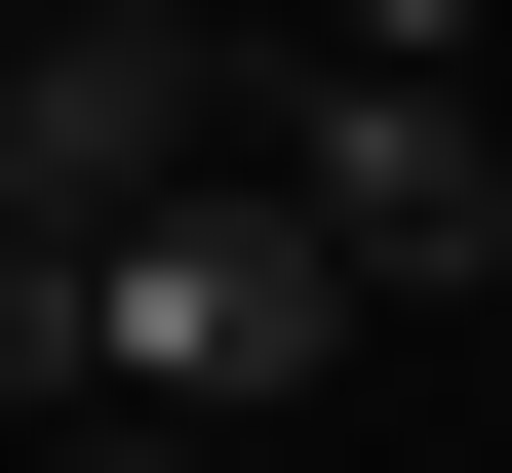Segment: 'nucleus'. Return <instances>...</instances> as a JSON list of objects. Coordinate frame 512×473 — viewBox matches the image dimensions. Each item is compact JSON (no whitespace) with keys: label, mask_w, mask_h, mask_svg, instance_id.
<instances>
[{"label":"nucleus","mask_w":512,"mask_h":473,"mask_svg":"<svg viewBox=\"0 0 512 473\" xmlns=\"http://www.w3.org/2000/svg\"><path fill=\"white\" fill-rule=\"evenodd\" d=\"M237 158V40L197 0H0V237H158Z\"/></svg>","instance_id":"obj_1"},{"label":"nucleus","mask_w":512,"mask_h":473,"mask_svg":"<svg viewBox=\"0 0 512 473\" xmlns=\"http://www.w3.org/2000/svg\"><path fill=\"white\" fill-rule=\"evenodd\" d=\"M355 316H394V276H355L316 198H276V158H197V198L119 237V395H197V434H237V395H316Z\"/></svg>","instance_id":"obj_2"},{"label":"nucleus","mask_w":512,"mask_h":473,"mask_svg":"<svg viewBox=\"0 0 512 473\" xmlns=\"http://www.w3.org/2000/svg\"><path fill=\"white\" fill-rule=\"evenodd\" d=\"M276 119H316V158H276V198H316V237L394 276V316H473V276H512V119H473V79H355V40H316V79H276Z\"/></svg>","instance_id":"obj_3"},{"label":"nucleus","mask_w":512,"mask_h":473,"mask_svg":"<svg viewBox=\"0 0 512 473\" xmlns=\"http://www.w3.org/2000/svg\"><path fill=\"white\" fill-rule=\"evenodd\" d=\"M40 473H237V434H197V395H79V434H40Z\"/></svg>","instance_id":"obj_4"},{"label":"nucleus","mask_w":512,"mask_h":473,"mask_svg":"<svg viewBox=\"0 0 512 473\" xmlns=\"http://www.w3.org/2000/svg\"><path fill=\"white\" fill-rule=\"evenodd\" d=\"M473 395H512V276H473Z\"/></svg>","instance_id":"obj_5"}]
</instances>
